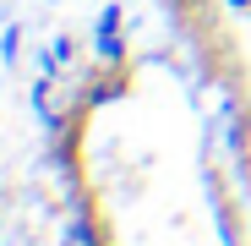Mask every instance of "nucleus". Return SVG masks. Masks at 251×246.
Here are the masks:
<instances>
[]
</instances>
